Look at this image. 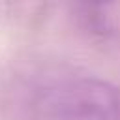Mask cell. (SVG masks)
I'll list each match as a JSON object with an SVG mask.
<instances>
[{"label":"cell","mask_w":120,"mask_h":120,"mask_svg":"<svg viewBox=\"0 0 120 120\" xmlns=\"http://www.w3.org/2000/svg\"><path fill=\"white\" fill-rule=\"evenodd\" d=\"M43 103L58 120H120V86L98 77L62 81L45 92Z\"/></svg>","instance_id":"cell-1"}]
</instances>
